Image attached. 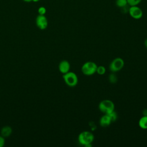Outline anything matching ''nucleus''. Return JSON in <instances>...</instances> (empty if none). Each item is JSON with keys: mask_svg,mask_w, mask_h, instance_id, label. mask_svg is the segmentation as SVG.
<instances>
[{"mask_svg": "<svg viewBox=\"0 0 147 147\" xmlns=\"http://www.w3.org/2000/svg\"><path fill=\"white\" fill-rule=\"evenodd\" d=\"M94 140V134L88 131H82L78 136V142L84 146H91V143Z\"/></svg>", "mask_w": 147, "mask_h": 147, "instance_id": "f257e3e1", "label": "nucleus"}, {"mask_svg": "<svg viewBox=\"0 0 147 147\" xmlns=\"http://www.w3.org/2000/svg\"><path fill=\"white\" fill-rule=\"evenodd\" d=\"M98 108L102 113L105 114H108L114 110L115 106L113 102L111 100L105 99L99 103Z\"/></svg>", "mask_w": 147, "mask_h": 147, "instance_id": "f03ea898", "label": "nucleus"}, {"mask_svg": "<svg viewBox=\"0 0 147 147\" xmlns=\"http://www.w3.org/2000/svg\"><path fill=\"white\" fill-rule=\"evenodd\" d=\"M63 78L65 83L69 87H74L78 83V78L76 74L74 72H68L63 75Z\"/></svg>", "mask_w": 147, "mask_h": 147, "instance_id": "7ed1b4c3", "label": "nucleus"}, {"mask_svg": "<svg viewBox=\"0 0 147 147\" xmlns=\"http://www.w3.org/2000/svg\"><path fill=\"white\" fill-rule=\"evenodd\" d=\"M97 65L93 61H87L83 64L81 68L82 73L87 76L94 75L96 71Z\"/></svg>", "mask_w": 147, "mask_h": 147, "instance_id": "20e7f679", "label": "nucleus"}, {"mask_svg": "<svg viewBox=\"0 0 147 147\" xmlns=\"http://www.w3.org/2000/svg\"><path fill=\"white\" fill-rule=\"evenodd\" d=\"M124 64V61L122 58L117 57L113 59L110 63L109 69L112 72H117L123 68Z\"/></svg>", "mask_w": 147, "mask_h": 147, "instance_id": "39448f33", "label": "nucleus"}, {"mask_svg": "<svg viewBox=\"0 0 147 147\" xmlns=\"http://www.w3.org/2000/svg\"><path fill=\"white\" fill-rule=\"evenodd\" d=\"M36 24L37 26L41 30L45 29L48 26V20L45 15L37 16L36 19Z\"/></svg>", "mask_w": 147, "mask_h": 147, "instance_id": "423d86ee", "label": "nucleus"}, {"mask_svg": "<svg viewBox=\"0 0 147 147\" xmlns=\"http://www.w3.org/2000/svg\"><path fill=\"white\" fill-rule=\"evenodd\" d=\"M128 11L130 16L136 20L140 19L142 17L143 13L142 10L137 6H130Z\"/></svg>", "mask_w": 147, "mask_h": 147, "instance_id": "0eeeda50", "label": "nucleus"}, {"mask_svg": "<svg viewBox=\"0 0 147 147\" xmlns=\"http://www.w3.org/2000/svg\"><path fill=\"white\" fill-rule=\"evenodd\" d=\"M70 69V64L69 63L65 60H62L59 64V69L60 72L64 74L68 72H69Z\"/></svg>", "mask_w": 147, "mask_h": 147, "instance_id": "6e6552de", "label": "nucleus"}, {"mask_svg": "<svg viewBox=\"0 0 147 147\" xmlns=\"http://www.w3.org/2000/svg\"><path fill=\"white\" fill-rule=\"evenodd\" d=\"M111 120L108 114L103 115L99 119V124L102 127H107L111 124Z\"/></svg>", "mask_w": 147, "mask_h": 147, "instance_id": "1a4fd4ad", "label": "nucleus"}, {"mask_svg": "<svg viewBox=\"0 0 147 147\" xmlns=\"http://www.w3.org/2000/svg\"><path fill=\"white\" fill-rule=\"evenodd\" d=\"M1 136L3 137H9L12 133V129L10 126H6L2 127L1 131Z\"/></svg>", "mask_w": 147, "mask_h": 147, "instance_id": "9d476101", "label": "nucleus"}, {"mask_svg": "<svg viewBox=\"0 0 147 147\" xmlns=\"http://www.w3.org/2000/svg\"><path fill=\"white\" fill-rule=\"evenodd\" d=\"M138 125L142 129H147V116L143 115V117L140 119Z\"/></svg>", "mask_w": 147, "mask_h": 147, "instance_id": "9b49d317", "label": "nucleus"}, {"mask_svg": "<svg viewBox=\"0 0 147 147\" xmlns=\"http://www.w3.org/2000/svg\"><path fill=\"white\" fill-rule=\"evenodd\" d=\"M96 72L98 74L100 75H104L105 74V72H106V68L104 66H103V65L97 66Z\"/></svg>", "mask_w": 147, "mask_h": 147, "instance_id": "f8f14e48", "label": "nucleus"}, {"mask_svg": "<svg viewBox=\"0 0 147 147\" xmlns=\"http://www.w3.org/2000/svg\"><path fill=\"white\" fill-rule=\"evenodd\" d=\"M127 4V0H117L116 5L119 7H124Z\"/></svg>", "mask_w": 147, "mask_h": 147, "instance_id": "ddd939ff", "label": "nucleus"}, {"mask_svg": "<svg viewBox=\"0 0 147 147\" xmlns=\"http://www.w3.org/2000/svg\"><path fill=\"white\" fill-rule=\"evenodd\" d=\"M108 115H109L111 120V122H114L117 120V118H118V115H117V113L114 110L113 111H111V113H109Z\"/></svg>", "mask_w": 147, "mask_h": 147, "instance_id": "4468645a", "label": "nucleus"}, {"mask_svg": "<svg viewBox=\"0 0 147 147\" xmlns=\"http://www.w3.org/2000/svg\"><path fill=\"white\" fill-rule=\"evenodd\" d=\"M142 0H127V4L129 5L130 6H137L138 5Z\"/></svg>", "mask_w": 147, "mask_h": 147, "instance_id": "2eb2a0df", "label": "nucleus"}, {"mask_svg": "<svg viewBox=\"0 0 147 147\" xmlns=\"http://www.w3.org/2000/svg\"><path fill=\"white\" fill-rule=\"evenodd\" d=\"M109 79L111 83H115L117 81V77L114 74H111L109 75Z\"/></svg>", "mask_w": 147, "mask_h": 147, "instance_id": "dca6fc26", "label": "nucleus"}, {"mask_svg": "<svg viewBox=\"0 0 147 147\" xmlns=\"http://www.w3.org/2000/svg\"><path fill=\"white\" fill-rule=\"evenodd\" d=\"M46 8L44 6H41L38 9V13L39 15H45L46 13Z\"/></svg>", "mask_w": 147, "mask_h": 147, "instance_id": "f3484780", "label": "nucleus"}, {"mask_svg": "<svg viewBox=\"0 0 147 147\" xmlns=\"http://www.w3.org/2000/svg\"><path fill=\"white\" fill-rule=\"evenodd\" d=\"M5 144V139L3 137L0 136V147H2Z\"/></svg>", "mask_w": 147, "mask_h": 147, "instance_id": "a211bd4d", "label": "nucleus"}, {"mask_svg": "<svg viewBox=\"0 0 147 147\" xmlns=\"http://www.w3.org/2000/svg\"><path fill=\"white\" fill-rule=\"evenodd\" d=\"M142 114L143 115L147 116V109H144L142 111Z\"/></svg>", "mask_w": 147, "mask_h": 147, "instance_id": "6ab92c4d", "label": "nucleus"}, {"mask_svg": "<svg viewBox=\"0 0 147 147\" xmlns=\"http://www.w3.org/2000/svg\"><path fill=\"white\" fill-rule=\"evenodd\" d=\"M144 45H145V47L147 48V38H146L145 40L144 41Z\"/></svg>", "mask_w": 147, "mask_h": 147, "instance_id": "aec40b11", "label": "nucleus"}, {"mask_svg": "<svg viewBox=\"0 0 147 147\" xmlns=\"http://www.w3.org/2000/svg\"><path fill=\"white\" fill-rule=\"evenodd\" d=\"M23 1L26 2H30L32 1V0H23Z\"/></svg>", "mask_w": 147, "mask_h": 147, "instance_id": "412c9836", "label": "nucleus"}, {"mask_svg": "<svg viewBox=\"0 0 147 147\" xmlns=\"http://www.w3.org/2000/svg\"><path fill=\"white\" fill-rule=\"evenodd\" d=\"M40 0H32V1L34 2H38Z\"/></svg>", "mask_w": 147, "mask_h": 147, "instance_id": "4be33fe9", "label": "nucleus"}]
</instances>
